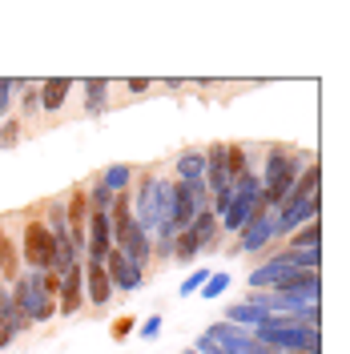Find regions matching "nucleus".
I'll use <instances>...</instances> for the list:
<instances>
[{
	"mask_svg": "<svg viewBox=\"0 0 350 354\" xmlns=\"http://www.w3.org/2000/svg\"><path fill=\"white\" fill-rule=\"evenodd\" d=\"M302 174V157L282 149V145H274L270 153H266V169H262V205L274 214L278 205H282L290 194H294V181Z\"/></svg>",
	"mask_w": 350,
	"mask_h": 354,
	"instance_id": "f257e3e1",
	"label": "nucleus"
},
{
	"mask_svg": "<svg viewBox=\"0 0 350 354\" xmlns=\"http://www.w3.org/2000/svg\"><path fill=\"white\" fill-rule=\"evenodd\" d=\"M129 209H133L137 230L154 238L157 230H161V221H165V209H169V181H165V177L141 181V189L129 198Z\"/></svg>",
	"mask_w": 350,
	"mask_h": 354,
	"instance_id": "f03ea898",
	"label": "nucleus"
},
{
	"mask_svg": "<svg viewBox=\"0 0 350 354\" xmlns=\"http://www.w3.org/2000/svg\"><path fill=\"white\" fill-rule=\"evenodd\" d=\"M8 298H12V306L21 310L28 322H48V318H57V298H48V294L37 286L33 270H28V274H21V278L12 282Z\"/></svg>",
	"mask_w": 350,
	"mask_h": 354,
	"instance_id": "7ed1b4c3",
	"label": "nucleus"
},
{
	"mask_svg": "<svg viewBox=\"0 0 350 354\" xmlns=\"http://www.w3.org/2000/svg\"><path fill=\"white\" fill-rule=\"evenodd\" d=\"M53 254H57V238L44 221H28L24 225V242H21V258L33 270H48L53 266Z\"/></svg>",
	"mask_w": 350,
	"mask_h": 354,
	"instance_id": "20e7f679",
	"label": "nucleus"
},
{
	"mask_svg": "<svg viewBox=\"0 0 350 354\" xmlns=\"http://www.w3.org/2000/svg\"><path fill=\"white\" fill-rule=\"evenodd\" d=\"M318 201L322 198H298V194H290V198L274 209V234H278V238H282V234L290 238L294 230H302L306 221H314L318 218Z\"/></svg>",
	"mask_w": 350,
	"mask_h": 354,
	"instance_id": "39448f33",
	"label": "nucleus"
},
{
	"mask_svg": "<svg viewBox=\"0 0 350 354\" xmlns=\"http://www.w3.org/2000/svg\"><path fill=\"white\" fill-rule=\"evenodd\" d=\"M113 250V230H109V214H89L85 221V262L93 266H105V258H109Z\"/></svg>",
	"mask_w": 350,
	"mask_h": 354,
	"instance_id": "423d86ee",
	"label": "nucleus"
},
{
	"mask_svg": "<svg viewBox=\"0 0 350 354\" xmlns=\"http://www.w3.org/2000/svg\"><path fill=\"white\" fill-rule=\"evenodd\" d=\"M274 238H278V234H274V214H270V209H258V214L238 230L241 254H258V250H266Z\"/></svg>",
	"mask_w": 350,
	"mask_h": 354,
	"instance_id": "0eeeda50",
	"label": "nucleus"
},
{
	"mask_svg": "<svg viewBox=\"0 0 350 354\" xmlns=\"http://www.w3.org/2000/svg\"><path fill=\"white\" fill-rule=\"evenodd\" d=\"M105 274H109L113 290H141L145 286V274H141L121 250H109V258H105Z\"/></svg>",
	"mask_w": 350,
	"mask_h": 354,
	"instance_id": "6e6552de",
	"label": "nucleus"
},
{
	"mask_svg": "<svg viewBox=\"0 0 350 354\" xmlns=\"http://www.w3.org/2000/svg\"><path fill=\"white\" fill-rule=\"evenodd\" d=\"M85 302V274H81V262L61 278V290H57V314H77Z\"/></svg>",
	"mask_w": 350,
	"mask_h": 354,
	"instance_id": "1a4fd4ad",
	"label": "nucleus"
},
{
	"mask_svg": "<svg viewBox=\"0 0 350 354\" xmlns=\"http://www.w3.org/2000/svg\"><path fill=\"white\" fill-rule=\"evenodd\" d=\"M81 274H85V294H89V302L93 306H109V298H113V282H109V274H105V266H93V262H81Z\"/></svg>",
	"mask_w": 350,
	"mask_h": 354,
	"instance_id": "9d476101",
	"label": "nucleus"
},
{
	"mask_svg": "<svg viewBox=\"0 0 350 354\" xmlns=\"http://www.w3.org/2000/svg\"><path fill=\"white\" fill-rule=\"evenodd\" d=\"M68 93H73V77H48V81L37 85V105H41L44 113H57L65 105Z\"/></svg>",
	"mask_w": 350,
	"mask_h": 354,
	"instance_id": "9b49d317",
	"label": "nucleus"
},
{
	"mask_svg": "<svg viewBox=\"0 0 350 354\" xmlns=\"http://www.w3.org/2000/svg\"><path fill=\"white\" fill-rule=\"evenodd\" d=\"M190 234H194V242L201 245V250H210V245L218 242V234H221L218 214H214V209H201V214L190 221Z\"/></svg>",
	"mask_w": 350,
	"mask_h": 354,
	"instance_id": "f8f14e48",
	"label": "nucleus"
},
{
	"mask_svg": "<svg viewBox=\"0 0 350 354\" xmlns=\"http://www.w3.org/2000/svg\"><path fill=\"white\" fill-rule=\"evenodd\" d=\"M294 194L298 198H322V165L318 161H306V169L294 181Z\"/></svg>",
	"mask_w": 350,
	"mask_h": 354,
	"instance_id": "ddd939ff",
	"label": "nucleus"
},
{
	"mask_svg": "<svg viewBox=\"0 0 350 354\" xmlns=\"http://www.w3.org/2000/svg\"><path fill=\"white\" fill-rule=\"evenodd\" d=\"M262 318H266V310H258L254 302H234V306L225 310V322H234V326H241V330H254Z\"/></svg>",
	"mask_w": 350,
	"mask_h": 354,
	"instance_id": "4468645a",
	"label": "nucleus"
},
{
	"mask_svg": "<svg viewBox=\"0 0 350 354\" xmlns=\"http://www.w3.org/2000/svg\"><path fill=\"white\" fill-rule=\"evenodd\" d=\"M290 250H322V221L314 218L302 230H294L290 234Z\"/></svg>",
	"mask_w": 350,
	"mask_h": 354,
	"instance_id": "2eb2a0df",
	"label": "nucleus"
},
{
	"mask_svg": "<svg viewBox=\"0 0 350 354\" xmlns=\"http://www.w3.org/2000/svg\"><path fill=\"white\" fill-rule=\"evenodd\" d=\"M201 174H205V153L190 149L177 157V181H201Z\"/></svg>",
	"mask_w": 350,
	"mask_h": 354,
	"instance_id": "dca6fc26",
	"label": "nucleus"
},
{
	"mask_svg": "<svg viewBox=\"0 0 350 354\" xmlns=\"http://www.w3.org/2000/svg\"><path fill=\"white\" fill-rule=\"evenodd\" d=\"M101 185H105L109 194H125V189L133 185V169L129 165H109V169L101 174Z\"/></svg>",
	"mask_w": 350,
	"mask_h": 354,
	"instance_id": "f3484780",
	"label": "nucleus"
},
{
	"mask_svg": "<svg viewBox=\"0 0 350 354\" xmlns=\"http://www.w3.org/2000/svg\"><path fill=\"white\" fill-rule=\"evenodd\" d=\"M81 88H85V97H89V113L105 109V97H109V81L105 77H89V81H81Z\"/></svg>",
	"mask_w": 350,
	"mask_h": 354,
	"instance_id": "a211bd4d",
	"label": "nucleus"
},
{
	"mask_svg": "<svg viewBox=\"0 0 350 354\" xmlns=\"http://www.w3.org/2000/svg\"><path fill=\"white\" fill-rule=\"evenodd\" d=\"M0 274H4V278H12V282L21 278V250L8 242V238L0 242Z\"/></svg>",
	"mask_w": 350,
	"mask_h": 354,
	"instance_id": "6ab92c4d",
	"label": "nucleus"
},
{
	"mask_svg": "<svg viewBox=\"0 0 350 354\" xmlns=\"http://www.w3.org/2000/svg\"><path fill=\"white\" fill-rule=\"evenodd\" d=\"M197 254H201V245L194 242V234H190V230H181V234L174 238V254H169V258H177L181 266H190Z\"/></svg>",
	"mask_w": 350,
	"mask_h": 354,
	"instance_id": "aec40b11",
	"label": "nucleus"
},
{
	"mask_svg": "<svg viewBox=\"0 0 350 354\" xmlns=\"http://www.w3.org/2000/svg\"><path fill=\"white\" fill-rule=\"evenodd\" d=\"M225 174H230V181H238L241 174H250V157H246L241 145H225Z\"/></svg>",
	"mask_w": 350,
	"mask_h": 354,
	"instance_id": "412c9836",
	"label": "nucleus"
},
{
	"mask_svg": "<svg viewBox=\"0 0 350 354\" xmlns=\"http://www.w3.org/2000/svg\"><path fill=\"white\" fill-rule=\"evenodd\" d=\"M85 201H89V214H109L113 201H117V194H109V189L97 181V185H93V189L85 194Z\"/></svg>",
	"mask_w": 350,
	"mask_h": 354,
	"instance_id": "4be33fe9",
	"label": "nucleus"
},
{
	"mask_svg": "<svg viewBox=\"0 0 350 354\" xmlns=\"http://www.w3.org/2000/svg\"><path fill=\"white\" fill-rule=\"evenodd\" d=\"M225 290H230V274L218 270V274H210V278H205V286L197 290V294H205V298H221Z\"/></svg>",
	"mask_w": 350,
	"mask_h": 354,
	"instance_id": "5701e85b",
	"label": "nucleus"
},
{
	"mask_svg": "<svg viewBox=\"0 0 350 354\" xmlns=\"http://www.w3.org/2000/svg\"><path fill=\"white\" fill-rule=\"evenodd\" d=\"M17 141H21V121H12V117L0 121V149H12Z\"/></svg>",
	"mask_w": 350,
	"mask_h": 354,
	"instance_id": "b1692460",
	"label": "nucleus"
},
{
	"mask_svg": "<svg viewBox=\"0 0 350 354\" xmlns=\"http://www.w3.org/2000/svg\"><path fill=\"white\" fill-rule=\"evenodd\" d=\"M205 278H210V270H194V274H190V278H185V282L177 286V294H181V298H190V294H197V290L205 286Z\"/></svg>",
	"mask_w": 350,
	"mask_h": 354,
	"instance_id": "393cba45",
	"label": "nucleus"
},
{
	"mask_svg": "<svg viewBox=\"0 0 350 354\" xmlns=\"http://www.w3.org/2000/svg\"><path fill=\"white\" fill-rule=\"evenodd\" d=\"M12 93H17L12 88V77H0V117L12 109Z\"/></svg>",
	"mask_w": 350,
	"mask_h": 354,
	"instance_id": "a878e982",
	"label": "nucleus"
},
{
	"mask_svg": "<svg viewBox=\"0 0 350 354\" xmlns=\"http://www.w3.org/2000/svg\"><path fill=\"white\" fill-rule=\"evenodd\" d=\"M157 334H161V314H149L141 322V338H157Z\"/></svg>",
	"mask_w": 350,
	"mask_h": 354,
	"instance_id": "bb28decb",
	"label": "nucleus"
},
{
	"mask_svg": "<svg viewBox=\"0 0 350 354\" xmlns=\"http://www.w3.org/2000/svg\"><path fill=\"white\" fill-rule=\"evenodd\" d=\"M133 326H137L133 318H117V322H113V338H117V342H121V338H129Z\"/></svg>",
	"mask_w": 350,
	"mask_h": 354,
	"instance_id": "cd10ccee",
	"label": "nucleus"
},
{
	"mask_svg": "<svg viewBox=\"0 0 350 354\" xmlns=\"http://www.w3.org/2000/svg\"><path fill=\"white\" fill-rule=\"evenodd\" d=\"M12 338H21V334H17V326H12V322H0V351H4Z\"/></svg>",
	"mask_w": 350,
	"mask_h": 354,
	"instance_id": "c85d7f7f",
	"label": "nucleus"
},
{
	"mask_svg": "<svg viewBox=\"0 0 350 354\" xmlns=\"http://www.w3.org/2000/svg\"><path fill=\"white\" fill-rule=\"evenodd\" d=\"M21 105H24V113H37V109H41V105H37V85L24 88V101H21Z\"/></svg>",
	"mask_w": 350,
	"mask_h": 354,
	"instance_id": "c756f323",
	"label": "nucleus"
},
{
	"mask_svg": "<svg viewBox=\"0 0 350 354\" xmlns=\"http://www.w3.org/2000/svg\"><path fill=\"white\" fill-rule=\"evenodd\" d=\"M149 85H154V81H145V77H129V81H125V88H129V93H145Z\"/></svg>",
	"mask_w": 350,
	"mask_h": 354,
	"instance_id": "7c9ffc66",
	"label": "nucleus"
},
{
	"mask_svg": "<svg viewBox=\"0 0 350 354\" xmlns=\"http://www.w3.org/2000/svg\"><path fill=\"white\" fill-rule=\"evenodd\" d=\"M181 354H197V351H194V346H190V351H181Z\"/></svg>",
	"mask_w": 350,
	"mask_h": 354,
	"instance_id": "2f4dec72",
	"label": "nucleus"
},
{
	"mask_svg": "<svg viewBox=\"0 0 350 354\" xmlns=\"http://www.w3.org/2000/svg\"><path fill=\"white\" fill-rule=\"evenodd\" d=\"M0 242H4V230H0Z\"/></svg>",
	"mask_w": 350,
	"mask_h": 354,
	"instance_id": "473e14b6",
	"label": "nucleus"
}]
</instances>
